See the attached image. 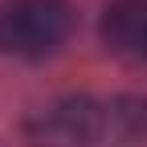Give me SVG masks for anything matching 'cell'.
Here are the masks:
<instances>
[{
	"mask_svg": "<svg viewBox=\"0 0 147 147\" xmlns=\"http://www.w3.org/2000/svg\"><path fill=\"white\" fill-rule=\"evenodd\" d=\"M147 127V106L139 102H61L41 115V147H123Z\"/></svg>",
	"mask_w": 147,
	"mask_h": 147,
	"instance_id": "cell-1",
	"label": "cell"
},
{
	"mask_svg": "<svg viewBox=\"0 0 147 147\" xmlns=\"http://www.w3.org/2000/svg\"><path fill=\"white\" fill-rule=\"evenodd\" d=\"M74 12L65 0H4L0 4V53L49 57L65 45Z\"/></svg>",
	"mask_w": 147,
	"mask_h": 147,
	"instance_id": "cell-2",
	"label": "cell"
},
{
	"mask_svg": "<svg viewBox=\"0 0 147 147\" xmlns=\"http://www.w3.org/2000/svg\"><path fill=\"white\" fill-rule=\"evenodd\" d=\"M102 41L119 57L147 65V0H115V4H106Z\"/></svg>",
	"mask_w": 147,
	"mask_h": 147,
	"instance_id": "cell-3",
	"label": "cell"
}]
</instances>
